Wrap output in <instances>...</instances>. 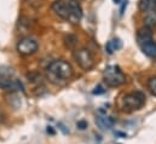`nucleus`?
I'll return each instance as SVG.
<instances>
[{"label": "nucleus", "mask_w": 156, "mask_h": 144, "mask_svg": "<svg viewBox=\"0 0 156 144\" xmlns=\"http://www.w3.org/2000/svg\"><path fill=\"white\" fill-rule=\"evenodd\" d=\"M47 77L51 82H53L55 85H63L66 84L74 74L73 67L70 66V63L63 61V59H58V61H53L48 64L47 69Z\"/></svg>", "instance_id": "f257e3e1"}, {"label": "nucleus", "mask_w": 156, "mask_h": 144, "mask_svg": "<svg viewBox=\"0 0 156 144\" xmlns=\"http://www.w3.org/2000/svg\"><path fill=\"white\" fill-rule=\"evenodd\" d=\"M104 82L109 87H119L126 82V76L117 66H109L104 70Z\"/></svg>", "instance_id": "f03ea898"}, {"label": "nucleus", "mask_w": 156, "mask_h": 144, "mask_svg": "<svg viewBox=\"0 0 156 144\" xmlns=\"http://www.w3.org/2000/svg\"><path fill=\"white\" fill-rule=\"evenodd\" d=\"M145 104V95L140 91L128 93L123 97V110L125 111H136L143 108Z\"/></svg>", "instance_id": "7ed1b4c3"}, {"label": "nucleus", "mask_w": 156, "mask_h": 144, "mask_svg": "<svg viewBox=\"0 0 156 144\" xmlns=\"http://www.w3.org/2000/svg\"><path fill=\"white\" fill-rule=\"evenodd\" d=\"M74 59L79 64V67L81 69H83L85 72H87L94 67V58H93L92 53L90 52V50H87V49L75 50L74 51Z\"/></svg>", "instance_id": "20e7f679"}, {"label": "nucleus", "mask_w": 156, "mask_h": 144, "mask_svg": "<svg viewBox=\"0 0 156 144\" xmlns=\"http://www.w3.org/2000/svg\"><path fill=\"white\" fill-rule=\"evenodd\" d=\"M17 51L22 56H30L38 51V42L33 38H23L17 44Z\"/></svg>", "instance_id": "39448f33"}, {"label": "nucleus", "mask_w": 156, "mask_h": 144, "mask_svg": "<svg viewBox=\"0 0 156 144\" xmlns=\"http://www.w3.org/2000/svg\"><path fill=\"white\" fill-rule=\"evenodd\" d=\"M0 88L7 92H15L17 90L23 91V86L20 81L11 77V75H2L0 74Z\"/></svg>", "instance_id": "423d86ee"}, {"label": "nucleus", "mask_w": 156, "mask_h": 144, "mask_svg": "<svg viewBox=\"0 0 156 144\" xmlns=\"http://www.w3.org/2000/svg\"><path fill=\"white\" fill-rule=\"evenodd\" d=\"M67 2L69 6V10H70V16H69L68 22H70L73 24H78L80 20L82 18V9L76 0H67Z\"/></svg>", "instance_id": "0eeeda50"}, {"label": "nucleus", "mask_w": 156, "mask_h": 144, "mask_svg": "<svg viewBox=\"0 0 156 144\" xmlns=\"http://www.w3.org/2000/svg\"><path fill=\"white\" fill-rule=\"evenodd\" d=\"M52 10L56 12L57 16H59L61 18L68 21L69 20V16H70V10H69V6H68V2L64 1V0H58V1H55L52 4Z\"/></svg>", "instance_id": "6e6552de"}, {"label": "nucleus", "mask_w": 156, "mask_h": 144, "mask_svg": "<svg viewBox=\"0 0 156 144\" xmlns=\"http://www.w3.org/2000/svg\"><path fill=\"white\" fill-rule=\"evenodd\" d=\"M153 31L150 28H147V27H143L140 28L138 32H137V41L140 45L145 44V42H149V41H153Z\"/></svg>", "instance_id": "1a4fd4ad"}, {"label": "nucleus", "mask_w": 156, "mask_h": 144, "mask_svg": "<svg viewBox=\"0 0 156 144\" xmlns=\"http://www.w3.org/2000/svg\"><path fill=\"white\" fill-rule=\"evenodd\" d=\"M96 122H97V125H98L99 128H102V130H110L114 126V122L115 121L112 117H109V116H102V115H99V116H97Z\"/></svg>", "instance_id": "9d476101"}, {"label": "nucleus", "mask_w": 156, "mask_h": 144, "mask_svg": "<svg viewBox=\"0 0 156 144\" xmlns=\"http://www.w3.org/2000/svg\"><path fill=\"white\" fill-rule=\"evenodd\" d=\"M140 49L143 53L150 58H156V42L155 41H149L143 45H140Z\"/></svg>", "instance_id": "9b49d317"}, {"label": "nucleus", "mask_w": 156, "mask_h": 144, "mask_svg": "<svg viewBox=\"0 0 156 144\" xmlns=\"http://www.w3.org/2000/svg\"><path fill=\"white\" fill-rule=\"evenodd\" d=\"M121 47H122V41L120 39H113V40L108 41L107 45H105V50H107V52L109 55H113L114 51L120 50Z\"/></svg>", "instance_id": "f8f14e48"}, {"label": "nucleus", "mask_w": 156, "mask_h": 144, "mask_svg": "<svg viewBox=\"0 0 156 144\" xmlns=\"http://www.w3.org/2000/svg\"><path fill=\"white\" fill-rule=\"evenodd\" d=\"M156 7L155 0H139V10L143 12L154 11Z\"/></svg>", "instance_id": "ddd939ff"}, {"label": "nucleus", "mask_w": 156, "mask_h": 144, "mask_svg": "<svg viewBox=\"0 0 156 144\" xmlns=\"http://www.w3.org/2000/svg\"><path fill=\"white\" fill-rule=\"evenodd\" d=\"M144 24L147 28H150L153 29L154 27H156V11H150V12H147L145 17H144Z\"/></svg>", "instance_id": "4468645a"}, {"label": "nucleus", "mask_w": 156, "mask_h": 144, "mask_svg": "<svg viewBox=\"0 0 156 144\" xmlns=\"http://www.w3.org/2000/svg\"><path fill=\"white\" fill-rule=\"evenodd\" d=\"M76 44H78V38H76L75 35H73V34H68V35L64 36V45H66L67 49L73 50V49H75Z\"/></svg>", "instance_id": "2eb2a0df"}, {"label": "nucleus", "mask_w": 156, "mask_h": 144, "mask_svg": "<svg viewBox=\"0 0 156 144\" xmlns=\"http://www.w3.org/2000/svg\"><path fill=\"white\" fill-rule=\"evenodd\" d=\"M27 77L30 82H34V84H38V85H41L42 81H44L42 75L39 73H29V74H27Z\"/></svg>", "instance_id": "dca6fc26"}, {"label": "nucleus", "mask_w": 156, "mask_h": 144, "mask_svg": "<svg viewBox=\"0 0 156 144\" xmlns=\"http://www.w3.org/2000/svg\"><path fill=\"white\" fill-rule=\"evenodd\" d=\"M148 87H149L150 92H151L154 96H156V76L150 77V79L148 80Z\"/></svg>", "instance_id": "f3484780"}, {"label": "nucleus", "mask_w": 156, "mask_h": 144, "mask_svg": "<svg viewBox=\"0 0 156 144\" xmlns=\"http://www.w3.org/2000/svg\"><path fill=\"white\" fill-rule=\"evenodd\" d=\"M76 126H78L79 130H85V128H87V121L86 120H80L76 122Z\"/></svg>", "instance_id": "a211bd4d"}, {"label": "nucleus", "mask_w": 156, "mask_h": 144, "mask_svg": "<svg viewBox=\"0 0 156 144\" xmlns=\"http://www.w3.org/2000/svg\"><path fill=\"white\" fill-rule=\"evenodd\" d=\"M104 92H105L104 87H103L102 85H98V86L94 88V91H93V95H102V93H104Z\"/></svg>", "instance_id": "6ab92c4d"}, {"label": "nucleus", "mask_w": 156, "mask_h": 144, "mask_svg": "<svg viewBox=\"0 0 156 144\" xmlns=\"http://www.w3.org/2000/svg\"><path fill=\"white\" fill-rule=\"evenodd\" d=\"M126 7H127V0H126V1H122V6H121V10H120V15H121V16L123 15V11H125Z\"/></svg>", "instance_id": "aec40b11"}, {"label": "nucleus", "mask_w": 156, "mask_h": 144, "mask_svg": "<svg viewBox=\"0 0 156 144\" xmlns=\"http://www.w3.org/2000/svg\"><path fill=\"white\" fill-rule=\"evenodd\" d=\"M47 132H50V133H52V135L55 133V131L52 130V127H47Z\"/></svg>", "instance_id": "412c9836"}, {"label": "nucleus", "mask_w": 156, "mask_h": 144, "mask_svg": "<svg viewBox=\"0 0 156 144\" xmlns=\"http://www.w3.org/2000/svg\"><path fill=\"white\" fill-rule=\"evenodd\" d=\"M155 1H156V0H155Z\"/></svg>", "instance_id": "4be33fe9"}]
</instances>
